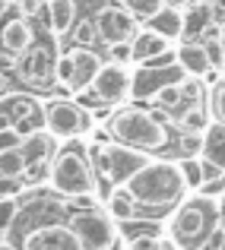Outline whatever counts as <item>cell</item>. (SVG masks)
<instances>
[{
    "label": "cell",
    "mask_w": 225,
    "mask_h": 250,
    "mask_svg": "<svg viewBox=\"0 0 225 250\" xmlns=\"http://www.w3.org/2000/svg\"><path fill=\"white\" fill-rule=\"evenodd\" d=\"M184 76L187 73H184L181 63H165L162 70L156 63H146V67L136 70V76H130V92H134V98H152L158 89L181 83Z\"/></svg>",
    "instance_id": "cell-7"
},
{
    "label": "cell",
    "mask_w": 225,
    "mask_h": 250,
    "mask_svg": "<svg viewBox=\"0 0 225 250\" xmlns=\"http://www.w3.org/2000/svg\"><path fill=\"white\" fill-rule=\"evenodd\" d=\"M136 22H140V19H136L127 6H105L95 19V29H98V38L114 44V42H130V38L136 35Z\"/></svg>",
    "instance_id": "cell-10"
},
{
    "label": "cell",
    "mask_w": 225,
    "mask_h": 250,
    "mask_svg": "<svg viewBox=\"0 0 225 250\" xmlns=\"http://www.w3.org/2000/svg\"><path fill=\"white\" fill-rule=\"evenodd\" d=\"M213 117L219 124H225V80L216 83V89H213Z\"/></svg>",
    "instance_id": "cell-31"
},
{
    "label": "cell",
    "mask_w": 225,
    "mask_h": 250,
    "mask_svg": "<svg viewBox=\"0 0 225 250\" xmlns=\"http://www.w3.org/2000/svg\"><path fill=\"white\" fill-rule=\"evenodd\" d=\"M152 98H156V104H158L162 111H178V108H184L181 83H175V85H165V89H158Z\"/></svg>",
    "instance_id": "cell-24"
},
{
    "label": "cell",
    "mask_w": 225,
    "mask_h": 250,
    "mask_svg": "<svg viewBox=\"0 0 225 250\" xmlns=\"http://www.w3.org/2000/svg\"><path fill=\"white\" fill-rule=\"evenodd\" d=\"M51 140H54L51 133H38V130L25 133L22 143H19V149H22V155H25V165H29V162L32 165H42L51 155Z\"/></svg>",
    "instance_id": "cell-17"
},
{
    "label": "cell",
    "mask_w": 225,
    "mask_h": 250,
    "mask_svg": "<svg viewBox=\"0 0 225 250\" xmlns=\"http://www.w3.org/2000/svg\"><path fill=\"white\" fill-rule=\"evenodd\" d=\"M22 143V133H19L16 127H0V149H13V146H19Z\"/></svg>",
    "instance_id": "cell-32"
},
{
    "label": "cell",
    "mask_w": 225,
    "mask_h": 250,
    "mask_svg": "<svg viewBox=\"0 0 225 250\" xmlns=\"http://www.w3.org/2000/svg\"><path fill=\"white\" fill-rule=\"evenodd\" d=\"M124 6H127L134 16H140V19H146V16H152V13L162 6V0H124Z\"/></svg>",
    "instance_id": "cell-30"
},
{
    "label": "cell",
    "mask_w": 225,
    "mask_h": 250,
    "mask_svg": "<svg viewBox=\"0 0 225 250\" xmlns=\"http://www.w3.org/2000/svg\"><path fill=\"white\" fill-rule=\"evenodd\" d=\"M203 190H206V196H216V193H222L225 190V174H219L216 181H206V184H200Z\"/></svg>",
    "instance_id": "cell-37"
},
{
    "label": "cell",
    "mask_w": 225,
    "mask_h": 250,
    "mask_svg": "<svg viewBox=\"0 0 225 250\" xmlns=\"http://www.w3.org/2000/svg\"><path fill=\"white\" fill-rule=\"evenodd\" d=\"M178 124H181V130H187V133H203V127H206V121H203V108H200V104H190V108L178 117Z\"/></svg>",
    "instance_id": "cell-25"
},
{
    "label": "cell",
    "mask_w": 225,
    "mask_h": 250,
    "mask_svg": "<svg viewBox=\"0 0 225 250\" xmlns=\"http://www.w3.org/2000/svg\"><path fill=\"white\" fill-rule=\"evenodd\" d=\"M206 54H209V63H213V67H222V51H219V42H216V38L206 48Z\"/></svg>",
    "instance_id": "cell-38"
},
{
    "label": "cell",
    "mask_w": 225,
    "mask_h": 250,
    "mask_svg": "<svg viewBox=\"0 0 225 250\" xmlns=\"http://www.w3.org/2000/svg\"><path fill=\"white\" fill-rule=\"evenodd\" d=\"M216 42H219V51H222V67H225V29L219 32V38H216Z\"/></svg>",
    "instance_id": "cell-42"
},
{
    "label": "cell",
    "mask_w": 225,
    "mask_h": 250,
    "mask_svg": "<svg viewBox=\"0 0 225 250\" xmlns=\"http://www.w3.org/2000/svg\"><path fill=\"white\" fill-rule=\"evenodd\" d=\"M175 61L181 63L184 73H190V76H206V73H213V63H209L206 44H197V42H184V44H178Z\"/></svg>",
    "instance_id": "cell-12"
},
{
    "label": "cell",
    "mask_w": 225,
    "mask_h": 250,
    "mask_svg": "<svg viewBox=\"0 0 225 250\" xmlns=\"http://www.w3.org/2000/svg\"><path fill=\"white\" fill-rule=\"evenodd\" d=\"M70 57H73V89H86L92 83V76L98 73V67H102V57L92 48H83V44Z\"/></svg>",
    "instance_id": "cell-14"
},
{
    "label": "cell",
    "mask_w": 225,
    "mask_h": 250,
    "mask_svg": "<svg viewBox=\"0 0 225 250\" xmlns=\"http://www.w3.org/2000/svg\"><path fill=\"white\" fill-rule=\"evenodd\" d=\"M0 44L6 54H25L32 48V25L25 19H13L6 22V29L0 32Z\"/></svg>",
    "instance_id": "cell-15"
},
{
    "label": "cell",
    "mask_w": 225,
    "mask_h": 250,
    "mask_svg": "<svg viewBox=\"0 0 225 250\" xmlns=\"http://www.w3.org/2000/svg\"><path fill=\"white\" fill-rule=\"evenodd\" d=\"M45 127L54 140H73L79 133L92 130V114L73 102H48L45 108Z\"/></svg>",
    "instance_id": "cell-6"
},
{
    "label": "cell",
    "mask_w": 225,
    "mask_h": 250,
    "mask_svg": "<svg viewBox=\"0 0 225 250\" xmlns=\"http://www.w3.org/2000/svg\"><path fill=\"white\" fill-rule=\"evenodd\" d=\"M19 10H22L25 16H35V13L42 10V0H19Z\"/></svg>",
    "instance_id": "cell-39"
},
{
    "label": "cell",
    "mask_w": 225,
    "mask_h": 250,
    "mask_svg": "<svg viewBox=\"0 0 225 250\" xmlns=\"http://www.w3.org/2000/svg\"><path fill=\"white\" fill-rule=\"evenodd\" d=\"M146 22H149V29L158 32L162 38H178V35H181V25H184V16H181L178 6L162 3L152 16H146Z\"/></svg>",
    "instance_id": "cell-16"
},
{
    "label": "cell",
    "mask_w": 225,
    "mask_h": 250,
    "mask_svg": "<svg viewBox=\"0 0 225 250\" xmlns=\"http://www.w3.org/2000/svg\"><path fill=\"white\" fill-rule=\"evenodd\" d=\"M206 130V136H203V159L216 162L219 168H225V124L216 121L213 127H203Z\"/></svg>",
    "instance_id": "cell-19"
},
{
    "label": "cell",
    "mask_w": 225,
    "mask_h": 250,
    "mask_svg": "<svg viewBox=\"0 0 225 250\" xmlns=\"http://www.w3.org/2000/svg\"><path fill=\"white\" fill-rule=\"evenodd\" d=\"M162 3H168V6H178V10H184V6H190L194 0H162Z\"/></svg>",
    "instance_id": "cell-41"
},
{
    "label": "cell",
    "mask_w": 225,
    "mask_h": 250,
    "mask_svg": "<svg viewBox=\"0 0 225 250\" xmlns=\"http://www.w3.org/2000/svg\"><path fill=\"white\" fill-rule=\"evenodd\" d=\"M0 174H6V177H22L25 174V155L19 146L0 149Z\"/></svg>",
    "instance_id": "cell-22"
},
{
    "label": "cell",
    "mask_w": 225,
    "mask_h": 250,
    "mask_svg": "<svg viewBox=\"0 0 225 250\" xmlns=\"http://www.w3.org/2000/svg\"><path fill=\"white\" fill-rule=\"evenodd\" d=\"M209 22H213V10H209V3H197V0H194L187 19H184V25H181V32H184V35H197V32H203Z\"/></svg>",
    "instance_id": "cell-21"
},
{
    "label": "cell",
    "mask_w": 225,
    "mask_h": 250,
    "mask_svg": "<svg viewBox=\"0 0 225 250\" xmlns=\"http://www.w3.org/2000/svg\"><path fill=\"white\" fill-rule=\"evenodd\" d=\"M111 57H114V63H127L130 61V44L127 42H114L111 44Z\"/></svg>",
    "instance_id": "cell-36"
},
{
    "label": "cell",
    "mask_w": 225,
    "mask_h": 250,
    "mask_svg": "<svg viewBox=\"0 0 225 250\" xmlns=\"http://www.w3.org/2000/svg\"><path fill=\"white\" fill-rule=\"evenodd\" d=\"M127 190V196L134 203H143V206H175L178 200L187 196V184L181 177V168L171 165V162H146L140 171L127 177L121 184Z\"/></svg>",
    "instance_id": "cell-1"
},
{
    "label": "cell",
    "mask_w": 225,
    "mask_h": 250,
    "mask_svg": "<svg viewBox=\"0 0 225 250\" xmlns=\"http://www.w3.org/2000/svg\"><path fill=\"white\" fill-rule=\"evenodd\" d=\"M200 168H203V184H206V181H216L219 174H225V168H219L216 162H209V159H200Z\"/></svg>",
    "instance_id": "cell-35"
},
{
    "label": "cell",
    "mask_w": 225,
    "mask_h": 250,
    "mask_svg": "<svg viewBox=\"0 0 225 250\" xmlns=\"http://www.w3.org/2000/svg\"><path fill=\"white\" fill-rule=\"evenodd\" d=\"M92 162H95V168L102 174V184H117L121 187L124 181H127L134 171H140L146 165V152H140V149H130V146H111V143H102V146L92 149Z\"/></svg>",
    "instance_id": "cell-5"
},
{
    "label": "cell",
    "mask_w": 225,
    "mask_h": 250,
    "mask_svg": "<svg viewBox=\"0 0 225 250\" xmlns=\"http://www.w3.org/2000/svg\"><path fill=\"white\" fill-rule=\"evenodd\" d=\"M6 92V76H3V70H0V95Z\"/></svg>",
    "instance_id": "cell-43"
},
{
    "label": "cell",
    "mask_w": 225,
    "mask_h": 250,
    "mask_svg": "<svg viewBox=\"0 0 225 250\" xmlns=\"http://www.w3.org/2000/svg\"><path fill=\"white\" fill-rule=\"evenodd\" d=\"M3 13H6V0H0V16H3Z\"/></svg>",
    "instance_id": "cell-44"
},
{
    "label": "cell",
    "mask_w": 225,
    "mask_h": 250,
    "mask_svg": "<svg viewBox=\"0 0 225 250\" xmlns=\"http://www.w3.org/2000/svg\"><path fill=\"white\" fill-rule=\"evenodd\" d=\"M134 206H136V203L127 196V190H124V187H121V190H114V193L108 196V209H111V215H114V219H121V222H130V219H134Z\"/></svg>",
    "instance_id": "cell-23"
},
{
    "label": "cell",
    "mask_w": 225,
    "mask_h": 250,
    "mask_svg": "<svg viewBox=\"0 0 225 250\" xmlns=\"http://www.w3.org/2000/svg\"><path fill=\"white\" fill-rule=\"evenodd\" d=\"M181 177L187 184V190H197L203 184V168H200V159H184L181 162Z\"/></svg>",
    "instance_id": "cell-27"
},
{
    "label": "cell",
    "mask_w": 225,
    "mask_h": 250,
    "mask_svg": "<svg viewBox=\"0 0 225 250\" xmlns=\"http://www.w3.org/2000/svg\"><path fill=\"white\" fill-rule=\"evenodd\" d=\"M89 89L95 92L105 104H114V102H121V98H127L130 95V73H127V67H124V63H102L98 73L92 76Z\"/></svg>",
    "instance_id": "cell-9"
},
{
    "label": "cell",
    "mask_w": 225,
    "mask_h": 250,
    "mask_svg": "<svg viewBox=\"0 0 225 250\" xmlns=\"http://www.w3.org/2000/svg\"><path fill=\"white\" fill-rule=\"evenodd\" d=\"M216 225H219V209H216L213 196H194L178 206L175 219H171V234L187 247H200V241Z\"/></svg>",
    "instance_id": "cell-3"
},
{
    "label": "cell",
    "mask_w": 225,
    "mask_h": 250,
    "mask_svg": "<svg viewBox=\"0 0 225 250\" xmlns=\"http://www.w3.org/2000/svg\"><path fill=\"white\" fill-rule=\"evenodd\" d=\"M51 70H54V63H51V57H48L45 48H32V54L22 61V76L32 80V83H48Z\"/></svg>",
    "instance_id": "cell-18"
},
{
    "label": "cell",
    "mask_w": 225,
    "mask_h": 250,
    "mask_svg": "<svg viewBox=\"0 0 225 250\" xmlns=\"http://www.w3.org/2000/svg\"><path fill=\"white\" fill-rule=\"evenodd\" d=\"M76 25V32H73V38H76V44H83V48H89V44H95V38H98V29H95V19H79Z\"/></svg>",
    "instance_id": "cell-28"
},
{
    "label": "cell",
    "mask_w": 225,
    "mask_h": 250,
    "mask_svg": "<svg viewBox=\"0 0 225 250\" xmlns=\"http://www.w3.org/2000/svg\"><path fill=\"white\" fill-rule=\"evenodd\" d=\"M108 133L117 143L140 152H158L168 146V127L158 121V114L152 111H140V108H124L117 114L108 117Z\"/></svg>",
    "instance_id": "cell-2"
},
{
    "label": "cell",
    "mask_w": 225,
    "mask_h": 250,
    "mask_svg": "<svg viewBox=\"0 0 225 250\" xmlns=\"http://www.w3.org/2000/svg\"><path fill=\"white\" fill-rule=\"evenodd\" d=\"M10 67H13V54L3 51V54H0V70H10Z\"/></svg>",
    "instance_id": "cell-40"
},
{
    "label": "cell",
    "mask_w": 225,
    "mask_h": 250,
    "mask_svg": "<svg viewBox=\"0 0 225 250\" xmlns=\"http://www.w3.org/2000/svg\"><path fill=\"white\" fill-rule=\"evenodd\" d=\"M83 250H89V247H83Z\"/></svg>",
    "instance_id": "cell-47"
},
{
    "label": "cell",
    "mask_w": 225,
    "mask_h": 250,
    "mask_svg": "<svg viewBox=\"0 0 225 250\" xmlns=\"http://www.w3.org/2000/svg\"><path fill=\"white\" fill-rule=\"evenodd\" d=\"M22 250H83L70 225H42L22 238Z\"/></svg>",
    "instance_id": "cell-11"
},
{
    "label": "cell",
    "mask_w": 225,
    "mask_h": 250,
    "mask_svg": "<svg viewBox=\"0 0 225 250\" xmlns=\"http://www.w3.org/2000/svg\"><path fill=\"white\" fill-rule=\"evenodd\" d=\"M70 228L83 241V247H89V250H105L114 244V222L102 212H79L70 222Z\"/></svg>",
    "instance_id": "cell-8"
},
{
    "label": "cell",
    "mask_w": 225,
    "mask_h": 250,
    "mask_svg": "<svg viewBox=\"0 0 225 250\" xmlns=\"http://www.w3.org/2000/svg\"><path fill=\"white\" fill-rule=\"evenodd\" d=\"M19 190H22L19 177H6V174H0V196H19Z\"/></svg>",
    "instance_id": "cell-33"
},
{
    "label": "cell",
    "mask_w": 225,
    "mask_h": 250,
    "mask_svg": "<svg viewBox=\"0 0 225 250\" xmlns=\"http://www.w3.org/2000/svg\"><path fill=\"white\" fill-rule=\"evenodd\" d=\"M16 212H19V200L16 196H0V231L13 225Z\"/></svg>",
    "instance_id": "cell-29"
},
{
    "label": "cell",
    "mask_w": 225,
    "mask_h": 250,
    "mask_svg": "<svg viewBox=\"0 0 225 250\" xmlns=\"http://www.w3.org/2000/svg\"><path fill=\"white\" fill-rule=\"evenodd\" d=\"M76 22V3L73 0H51V32L67 35Z\"/></svg>",
    "instance_id": "cell-20"
},
{
    "label": "cell",
    "mask_w": 225,
    "mask_h": 250,
    "mask_svg": "<svg viewBox=\"0 0 225 250\" xmlns=\"http://www.w3.org/2000/svg\"><path fill=\"white\" fill-rule=\"evenodd\" d=\"M0 250H16V247H10V244H0Z\"/></svg>",
    "instance_id": "cell-45"
},
{
    "label": "cell",
    "mask_w": 225,
    "mask_h": 250,
    "mask_svg": "<svg viewBox=\"0 0 225 250\" xmlns=\"http://www.w3.org/2000/svg\"><path fill=\"white\" fill-rule=\"evenodd\" d=\"M130 42H134V44H130V61H136V63H146V61L158 57L165 48H168V38H162L158 32H152V29L136 32Z\"/></svg>",
    "instance_id": "cell-13"
},
{
    "label": "cell",
    "mask_w": 225,
    "mask_h": 250,
    "mask_svg": "<svg viewBox=\"0 0 225 250\" xmlns=\"http://www.w3.org/2000/svg\"><path fill=\"white\" fill-rule=\"evenodd\" d=\"M51 76L57 80V85H64V89H73V57H70V54L57 57V63H54V70H51Z\"/></svg>",
    "instance_id": "cell-26"
},
{
    "label": "cell",
    "mask_w": 225,
    "mask_h": 250,
    "mask_svg": "<svg viewBox=\"0 0 225 250\" xmlns=\"http://www.w3.org/2000/svg\"><path fill=\"white\" fill-rule=\"evenodd\" d=\"M51 184H54V190H61L67 196H89L95 190L92 162L76 149H64L51 162Z\"/></svg>",
    "instance_id": "cell-4"
},
{
    "label": "cell",
    "mask_w": 225,
    "mask_h": 250,
    "mask_svg": "<svg viewBox=\"0 0 225 250\" xmlns=\"http://www.w3.org/2000/svg\"><path fill=\"white\" fill-rule=\"evenodd\" d=\"M219 250H225V234H222V244H219Z\"/></svg>",
    "instance_id": "cell-46"
},
{
    "label": "cell",
    "mask_w": 225,
    "mask_h": 250,
    "mask_svg": "<svg viewBox=\"0 0 225 250\" xmlns=\"http://www.w3.org/2000/svg\"><path fill=\"white\" fill-rule=\"evenodd\" d=\"M130 250H158V238H149V234H136L130 241Z\"/></svg>",
    "instance_id": "cell-34"
}]
</instances>
